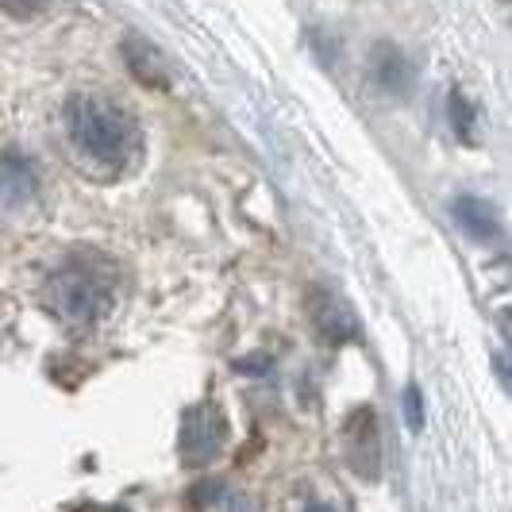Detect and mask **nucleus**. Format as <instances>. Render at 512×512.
I'll return each instance as SVG.
<instances>
[{"mask_svg":"<svg viewBox=\"0 0 512 512\" xmlns=\"http://www.w3.org/2000/svg\"><path fill=\"white\" fill-rule=\"evenodd\" d=\"M66 135L74 143L77 158L85 162V170L101 178L128 174L143 147L135 116L124 104L101 93H77L66 101Z\"/></svg>","mask_w":512,"mask_h":512,"instance_id":"f257e3e1","label":"nucleus"},{"mask_svg":"<svg viewBox=\"0 0 512 512\" xmlns=\"http://www.w3.org/2000/svg\"><path fill=\"white\" fill-rule=\"evenodd\" d=\"M43 301L66 328H93L120 301V266L97 251H77L51 270Z\"/></svg>","mask_w":512,"mask_h":512,"instance_id":"f03ea898","label":"nucleus"},{"mask_svg":"<svg viewBox=\"0 0 512 512\" xmlns=\"http://www.w3.org/2000/svg\"><path fill=\"white\" fill-rule=\"evenodd\" d=\"M224 443H228V420H224L220 405L201 401V405L185 409L178 432V455L185 466H208L224 451Z\"/></svg>","mask_w":512,"mask_h":512,"instance_id":"7ed1b4c3","label":"nucleus"},{"mask_svg":"<svg viewBox=\"0 0 512 512\" xmlns=\"http://www.w3.org/2000/svg\"><path fill=\"white\" fill-rule=\"evenodd\" d=\"M343 459L362 482L382 478V428L374 409L351 412V420L343 424Z\"/></svg>","mask_w":512,"mask_h":512,"instance_id":"20e7f679","label":"nucleus"},{"mask_svg":"<svg viewBox=\"0 0 512 512\" xmlns=\"http://www.w3.org/2000/svg\"><path fill=\"white\" fill-rule=\"evenodd\" d=\"M39 174L35 162L20 151H0V216H16L35 205Z\"/></svg>","mask_w":512,"mask_h":512,"instance_id":"39448f33","label":"nucleus"},{"mask_svg":"<svg viewBox=\"0 0 512 512\" xmlns=\"http://www.w3.org/2000/svg\"><path fill=\"white\" fill-rule=\"evenodd\" d=\"M305 308L312 328L320 332V339H328V343H347V339H355V332H359L355 312L347 308V301L339 293H332V289H324V285L308 289Z\"/></svg>","mask_w":512,"mask_h":512,"instance_id":"423d86ee","label":"nucleus"},{"mask_svg":"<svg viewBox=\"0 0 512 512\" xmlns=\"http://www.w3.org/2000/svg\"><path fill=\"white\" fill-rule=\"evenodd\" d=\"M124 62H128L131 77H135L139 85H147V89H166V85H170V70H166L162 54L154 51L151 43L128 39V43H124Z\"/></svg>","mask_w":512,"mask_h":512,"instance_id":"0eeeda50","label":"nucleus"},{"mask_svg":"<svg viewBox=\"0 0 512 512\" xmlns=\"http://www.w3.org/2000/svg\"><path fill=\"white\" fill-rule=\"evenodd\" d=\"M374 81L382 85L385 93H393V97H405V93L412 89L409 58L397 51V47H378V51H374Z\"/></svg>","mask_w":512,"mask_h":512,"instance_id":"6e6552de","label":"nucleus"},{"mask_svg":"<svg viewBox=\"0 0 512 512\" xmlns=\"http://www.w3.org/2000/svg\"><path fill=\"white\" fill-rule=\"evenodd\" d=\"M455 220L462 224V231L470 235V239H478V243H486L497 235V220H493V208L486 201H478V197H459L455 201Z\"/></svg>","mask_w":512,"mask_h":512,"instance_id":"1a4fd4ad","label":"nucleus"},{"mask_svg":"<svg viewBox=\"0 0 512 512\" xmlns=\"http://www.w3.org/2000/svg\"><path fill=\"white\" fill-rule=\"evenodd\" d=\"M447 108H451V124H455V131H459L466 143H474V108H470V101L455 89L451 101H447Z\"/></svg>","mask_w":512,"mask_h":512,"instance_id":"9d476101","label":"nucleus"},{"mask_svg":"<svg viewBox=\"0 0 512 512\" xmlns=\"http://www.w3.org/2000/svg\"><path fill=\"white\" fill-rule=\"evenodd\" d=\"M51 8V0H0V12L16 16V20H31V16H43Z\"/></svg>","mask_w":512,"mask_h":512,"instance_id":"9b49d317","label":"nucleus"},{"mask_svg":"<svg viewBox=\"0 0 512 512\" xmlns=\"http://www.w3.org/2000/svg\"><path fill=\"white\" fill-rule=\"evenodd\" d=\"M405 412H409V428L420 432V428H424V409H420V389H416V385L405 389Z\"/></svg>","mask_w":512,"mask_h":512,"instance_id":"f8f14e48","label":"nucleus"},{"mask_svg":"<svg viewBox=\"0 0 512 512\" xmlns=\"http://www.w3.org/2000/svg\"><path fill=\"white\" fill-rule=\"evenodd\" d=\"M305 512H335V509H332V505H308Z\"/></svg>","mask_w":512,"mask_h":512,"instance_id":"ddd939ff","label":"nucleus"}]
</instances>
